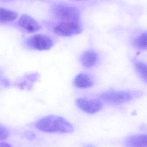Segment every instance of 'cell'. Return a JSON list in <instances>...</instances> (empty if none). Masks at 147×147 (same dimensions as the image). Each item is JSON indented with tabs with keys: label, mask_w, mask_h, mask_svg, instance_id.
<instances>
[{
	"label": "cell",
	"mask_w": 147,
	"mask_h": 147,
	"mask_svg": "<svg viewBox=\"0 0 147 147\" xmlns=\"http://www.w3.org/2000/svg\"><path fill=\"white\" fill-rule=\"evenodd\" d=\"M36 128L47 133L71 134L74 131L73 125L63 117L51 115L45 117L36 122Z\"/></svg>",
	"instance_id": "obj_1"
},
{
	"label": "cell",
	"mask_w": 147,
	"mask_h": 147,
	"mask_svg": "<svg viewBox=\"0 0 147 147\" xmlns=\"http://www.w3.org/2000/svg\"><path fill=\"white\" fill-rule=\"evenodd\" d=\"M55 16L60 22L80 21V13L77 8L67 4H57L53 9Z\"/></svg>",
	"instance_id": "obj_2"
},
{
	"label": "cell",
	"mask_w": 147,
	"mask_h": 147,
	"mask_svg": "<svg viewBox=\"0 0 147 147\" xmlns=\"http://www.w3.org/2000/svg\"><path fill=\"white\" fill-rule=\"evenodd\" d=\"M83 30L80 21L60 22L53 28L55 34L63 37H70L79 34Z\"/></svg>",
	"instance_id": "obj_3"
},
{
	"label": "cell",
	"mask_w": 147,
	"mask_h": 147,
	"mask_svg": "<svg viewBox=\"0 0 147 147\" xmlns=\"http://www.w3.org/2000/svg\"><path fill=\"white\" fill-rule=\"evenodd\" d=\"M99 97L107 102L118 105L130 101L133 99V95L126 91L109 90L101 93Z\"/></svg>",
	"instance_id": "obj_4"
},
{
	"label": "cell",
	"mask_w": 147,
	"mask_h": 147,
	"mask_svg": "<svg viewBox=\"0 0 147 147\" xmlns=\"http://www.w3.org/2000/svg\"><path fill=\"white\" fill-rule=\"evenodd\" d=\"M25 43L29 48L40 51L50 50L53 45L52 39L49 36L43 34L33 35L27 39Z\"/></svg>",
	"instance_id": "obj_5"
},
{
	"label": "cell",
	"mask_w": 147,
	"mask_h": 147,
	"mask_svg": "<svg viewBox=\"0 0 147 147\" xmlns=\"http://www.w3.org/2000/svg\"><path fill=\"white\" fill-rule=\"evenodd\" d=\"M76 103L79 108L89 114H95L103 107L102 102L98 99L79 98L76 100Z\"/></svg>",
	"instance_id": "obj_6"
},
{
	"label": "cell",
	"mask_w": 147,
	"mask_h": 147,
	"mask_svg": "<svg viewBox=\"0 0 147 147\" xmlns=\"http://www.w3.org/2000/svg\"><path fill=\"white\" fill-rule=\"evenodd\" d=\"M18 25L30 33L38 32L42 28L36 20L27 14H23L21 16L18 21Z\"/></svg>",
	"instance_id": "obj_7"
},
{
	"label": "cell",
	"mask_w": 147,
	"mask_h": 147,
	"mask_svg": "<svg viewBox=\"0 0 147 147\" xmlns=\"http://www.w3.org/2000/svg\"><path fill=\"white\" fill-rule=\"evenodd\" d=\"M98 59V55L95 51L89 50L82 54L80 57L81 64L85 68H91L95 66Z\"/></svg>",
	"instance_id": "obj_8"
},
{
	"label": "cell",
	"mask_w": 147,
	"mask_h": 147,
	"mask_svg": "<svg viewBox=\"0 0 147 147\" xmlns=\"http://www.w3.org/2000/svg\"><path fill=\"white\" fill-rule=\"evenodd\" d=\"M127 147H147V134H138L128 138L126 142Z\"/></svg>",
	"instance_id": "obj_9"
},
{
	"label": "cell",
	"mask_w": 147,
	"mask_h": 147,
	"mask_svg": "<svg viewBox=\"0 0 147 147\" xmlns=\"http://www.w3.org/2000/svg\"><path fill=\"white\" fill-rule=\"evenodd\" d=\"M74 84L78 88L85 89L92 86L93 82L89 75L86 74L80 73L74 78Z\"/></svg>",
	"instance_id": "obj_10"
},
{
	"label": "cell",
	"mask_w": 147,
	"mask_h": 147,
	"mask_svg": "<svg viewBox=\"0 0 147 147\" xmlns=\"http://www.w3.org/2000/svg\"><path fill=\"white\" fill-rule=\"evenodd\" d=\"M18 14L16 12L0 7V22L7 23L16 20Z\"/></svg>",
	"instance_id": "obj_11"
},
{
	"label": "cell",
	"mask_w": 147,
	"mask_h": 147,
	"mask_svg": "<svg viewBox=\"0 0 147 147\" xmlns=\"http://www.w3.org/2000/svg\"><path fill=\"white\" fill-rule=\"evenodd\" d=\"M134 45L140 50L147 49V32L143 33L136 37L134 42Z\"/></svg>",
	"instance_id": "obj_12"
},
{
	"label": "cell",
	"mask_w": 147,
	"mask_h": 147,
	"mask_svg": "<svg viewBox=\"0 0 147 147\" xmlns=\"http://www.w3.org/2000/svg\"><path fill=\"white\" fill-rule=\"evenodd\" d=\"M134 65L141 78L147 82V64L141 61L135 60Z\"/></svg>",
	"instance_id": "obj_13"
},
{
	"label": "cell",
	"mask_w": 147,
	"mask_h": 147,
	"mask_svg": "<svg viewBox=\"0 0 147 147\" xmlns=\"http://www.w3.org/2000/svg\"><path fill=\"white\" fill-rule=\"evenodd\" d=\"M9 135V131L6 127L0 124V141L6 140Z\"/></svg>",
	"instance_id": "obj_14"
},
{
	"label": "cell",
	"mask_w": 147,
	"mask_h": 147,
	"mask_svg": "<svg viewBox=\"0 0 147 147\" xmlns=\"http://www.w3.org/2000/svg\"><path fill=\"white\" fill-rule=\"evenodd\" d=\"M24 136L26 138L29 140H33L35 137V134L31 131H26L24 133Z\"/></svg>",
	"instance_id": "obj_15"
},
{
	"label": "cell",
	"mask_w": 147,
	"mask_h": 147,
	"mask_svg": "<svg viewBox=\"0 0 147 147\" xmlns=\"http://www.w3.org/2000/svg\"><path fill=\"white\" fill-rule=\"evenodd\" d=\"M0 147H12L8 143L6 142H0Z\"/></svg>",
	"instance_id": "obj_16"
},
{
	"label": "cell",
	"mask_w": 147,
	"mask_h": 147,
	"mask_svg": "<svg viewBox=\"0 0 147 147\" xmlns=\"http://www.w3.org/2000/svg\"><path fill=\"white\" fill-rule=\"evenodd\" d=\"M84 147H94V146L92 145H86Z\"/></svg>",
	"instance_id": "obj_17"
},
{
	"label": "cell",
	"mask_w": 147,
	"mask_h": 147,
	"mask_svg": "<svg viewBox=\"0 0 147 147\" xmlns=\"http://www.w3.org/2000/svg\"><path fill=\"white\" fill-rule=\"evenodd\" d=\"M76 1H82V0H76Z\"/></svg>",
	"instance_id": "obj_18"
}]
</instances>
